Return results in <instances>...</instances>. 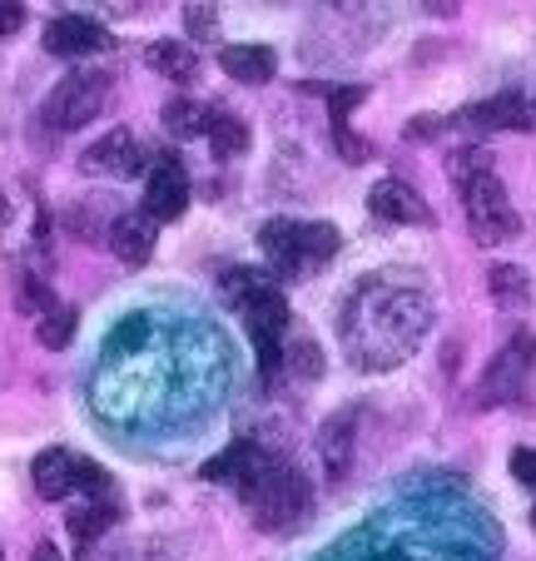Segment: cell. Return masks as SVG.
Returning <instances> with one entry per match:
<instances>
[{
	"instance_id": "1",
	"label": "cell",
	"mask_w": 536,
	"mask_h": 561,
	"mask_svg": "<svg viewBox=\"0 0 536 561\" xmlns=\"http://www.w3.org/2000/svg\"><path fill=\"white\" fill-rule=\"evenodd\" d=\"M432 323V298L418 274L402 268H383V274L363 278L347 294L343 318H338V339L343 353L368 373H388L418 353Z\"/></svg>"
},
{
	"instance_id": "2",
	"label": "cell",
	"mask_w": 536,
	"mask_h": 561,
	"mask_svg": "<svg viewBox=\"0 0 536 561\" xmlns=\"http://www.w3.org/2000/svg\"><path fill=\"white\" fill-rule=\"evenodd\" d=\"M224 298L239 308L243 329H249L253 348H259L263 378H274L284 363V339H288V298L278 288V278L259 274V268H233L224 274Z\"/></svg>"
},
{
	"instance_id": "3",
	"label": "cell",
	"mask_w": 536,
	"mask_h": 561,
	"mask_svg": "<svg viewBox=\"0 0 536 561\" xmlns=\"http://www.w3.org/2000/svg\"><path fill=\"white\" fill-rule=\"evenodd\" d=\"M239 497L253 507L263 531H294L298 522L308 517V507H313V492H308L304 472L274 462V457H263V462L253 467V477L239 488Z\"/></svg>"
},
{
	"instance_id": "4",
	"label": "cell",
	"mask_w": 536,
	"mask_h": 561,
	"mask_svg": "<svg viewBox=\"0 0 536 561\" xmlns=\"http://www.w3.org/2000/svg\"><path fill=\"white\" fill-rule=\"evenodd\" d=\"M338 244L343 239H338L333 224H304V219H274V224H263V233H259V249L269 254V264L288 278L333 264Z\"/></svg>"
},
{
	"instance_id": "5",
	"label": "cell",
	"mask_w": 536,
	"mask_h": 561,
	"mask_svg": "<svg viewBox=\"0 0 536 561\" xmlns=\"http://www.w3.org/2000/svg\"><path fill=\"white\" fill-rule=\"evenodd\" d=\"M463 204H467V224H472V239L477 244H506L516 229H522V219H516L512 209V194H506V184L497 180L492 164H482L477 174H467L463 184Z\"/></svg>"
},
{
	"instance_id": "6",
	"label": "cell",
	"mask_w": 536,
	"mask_h": 561,
	"mask_svg": "<svg viewBox=\"0 0 536 561\" xmlns=\"http://www.w3.org/2000/svg\"><path fill=\"white\" fill-rule=\"evenodd\" d=\"M105 105H110V75L105 70H70L60 85L50 90V100H45V119H50V129L70 135V129H84L95 115H105Z\"/></svg>"
},
{
	"instance_id": "7",
	"label": "cell",
	"mask_w": 536,
	"mask_h": 561,
	"mask_svg": "<svg viewBox=\"0 0 536 561\" xmlns=\"http://www.w3.org/2000/svg\"><path fill=\"white\" fill-rule=\"evenodd\" d=\"M184 209H190V170L179 154H159L145 184V214L155 224H174Z\"/></svg>"
},
{
	"instance_id": "8",
	"label": "cell",
	"mask_w": 536,
	"mask_h": 561,
	"mask_svg": "<svg viewBox=\"0 0 536 561\" xmlns=\"http://www.w3.org/2000/svg\"><path fill=\"white\" fill-rule=\"evenodd\" d=\"M532 358H536V343L526 339V333H516V339L492 358V368H487V378H482L487 403H512V398H522L526 373H532Z\"/></svg>"
},
{
	"instance_id": "9",
	"label": "cell",
	"mask_w": 536,
	"mask_h": 561,
	"mask_svg": "<svg viewBox=\"0 0 536 561\" xmlns=\"http://www.w3.org/2000/svg\"><path fill=\"white\" fill-rule=\"evenodd\" d=\"M80 170L84 174H115V180H129V174L145 170V149H139V139L129 135V129H110V135H100L95 145L80 154Z\"/></svg>"
},
{
	"instance_id": "10",
	"label": "cell",
	"mask_w": 536,
	"mask_h": 561,
	"mask_svg": "<svg viewBox=\"0 0 536 561\" xmlns=\"http://www.w3.org/2000/svg\"><path fill=\"white\" fill-rule=\"evenodd\" d=\"M45 50L65 55V60H80V55L110 50V35H105V25L90 21V15H55V21L45 25Z\"/></svg>"
},
{
	"instance_id": "11",
	"label": "cell",
	"mask_w": 536,
	"mask_h": 561,
	"mask_svg": "<svg viewBox=\"0 0 536 561\" xmlns=\"http://www.w3.org/2000/svg\"><path fill=\"white\" fill-rule=\"evenodd\" d=\"M373 219L383 224H432V209L408 180H378L368 194Z\"/></svg>"
},
{
	"instance_id": "12",
	"label": "cell",
	"mask_w": 536,
	"mask_h": 561,
	"mask_svg": "<svg viewBox=\"0 0 536 561\" xmlns=\"http://www.w3.org/2000/svg\"><path fill=\"white\" fill-rule=\"evenodd\" d=\"M155 239H159V224L149 219L145 209H129V214H119V219L110 224V249H115V259L119 264H129V268L149 264Z\"/></svg>"
},
{
	"instance_id": "13",
	"label": "cell",
	"mask_w": 536,
	"mask_h": 561,
	"mask_svg": "<svg viewBox=\"0 0 536 561\" xmlns=\"http://www.w3.org/2000/svg\"><path fill=\"white\" fill-rule=\"evenodd\" d=\"M353 443H357V413L353 408H338L333 417L318 433V457H323L328 482H343L347 467H353Z\"/></svg>"
},
{
	"instance_id": "14",
	"label": "cell",
	"mask_w": 536,
	"mask_h": 561,
	"mask_svg": "<svg viewBox=\"0 0 536 561\" xmlns=\"http://www.w3.org/2000/svg\"><path fill=\"white\" fill-rule=\"evenodd\" d=\"M31 477L45 502H65L70 492H80V457L65 453V447H50L31 462Z\"/></svg>"
},
{
	"instance_id": "15",
	"label": "cell",
	"mask_w": 536,
	"mask_h": 561,
	"mask_svg": "<svg viewBox=\"0 0 536 561\" xmlns=\"http://www.w3.org/2000/svg\"><path fill=\"white\" fill-rule=\"evenodd\" d=\"M467 119L482 125V129H532L536 125V105L522 95V90H502V95L482 100Z\"/></svg>"
},
{
	"instance_id": "16",
	"label": "cell",
	"mask_w": 536,
	"mask_h": 561,
	"mask_svg": "<svg viewBox=\"0 0 536 561\" xmlns=\"http://www.w3.org/2000/svg\"><path fill=\"white\" fill-rule=\"evenodd\" d=\"M219 65L229 80H239V85H263V80H274V70H278L269 45H224Z\"/></svg>"
},
{
	"instance_id": "17",
	"label": "cell",
	"mask_w": 536,
	"mask_h": 561,
	"mask_svg": "<svg viewBox=\"0 0 536 561\" xmlns=\"http://www.w3.org/2000/svg\"><path fill=\"white\" fill-rule=\"evenodd\" d=\"M145 60H149V70H159L174 85H190L194 75H199V50H190L184 41H155L145 50Z\"/></svg>"
},
{
	"instance_id": "18",
	"label": "cell",
	"mask_w": 536,
	"mask_h": 561,
	"mask_svg": "<svg viewBox=\"0 0 536 561\" xmlns=\"http://www.w3.org/2000/svg\"><path fill=\"white\" fill-rule=\"evenodd\" d=\"M318 561H418V557L392 537H368V531H357V537H347L338 551H323Z\"/></svg>"
},
{
	"instance_id": "19",
	"label": "cell",
	"mask_w": 536,
	"mask_h": 561,
	"mask_svg": "<svg viewBox=\"0 0 536 561\" xmlns=\"http://www.w3.org/2000/svg\"><path fill=\"white\" fill-rule=\"evenodd\" d=\"M115 517H119V507H115V497H84L80 507H70V522L65 527L75 531V541H100L110 527H115Z\"/></svg>"
},
{
	"instance_id": "20",
	"label": "cell",
	"mask_w": 536,
	"mask_h": 561,
	"mask_svg": "<svg viewBox=\"0 0 536 561\" xmlns=\"http://www.w3.org/2000/svg\"><path fill=\"white\" fill-rule=\"evenodd\" d=\"M259 462H263V453L253 443H233L229 453H219L214 462H204V477H209V482H233V488H243Z\"/></svg>"
},
{
	"instance_id": "21",
	"label": "cell",
	"mask_w": 536,
	"mask_h": 561,
	"mask_svg": "<svg viewBox=\"0 0 536 561\" xmlns=\"http://www.w3.org/2000/svg\"><path fill=\"white\" fill-rule=\"evenodd\" d=\"M487 288H492L497 308H506V313H516V308L532 304V278H526V268H516V264H492Z\"/></svg>"
},
{
	"instance_id": "22",
	"label": "cell",
	"mask_w": 536,
	"mask_h": 561,
	"mask_svg": "<svg viewBox=\"0 0 536 561\" xmlns=\"http://www.w3.org/2000/svg\"><path fill=\"white\" fill-rule=\"evenodd\" d=\"M209 110L194 105V100H169L164 105V129H174L179 139H194V135H209Z\"/></svg>"
},
{
	"instance_id": "23",
	"label": "cell",
	"mask_w": 536,
	"mask_h": 561,
	"mask_svg": "<svg viewBox=\"0 0 536 561\" xmlns=\"http://www.w3.org/2000/svg\"><path fill=\"white\" fill-rule=\"evenodd\" d=\"M209 145L219 159H233L249 149V125H243L239 115H214L209 119Z\"/></svg>"
},
{
	"instance_id": "24",
	"label": "cell",
	"mask_w": 536,
	"mask_h": 561,
	"mask_svg": "<svg viewBox=\"0 0 536 561\" xmlns=\"http://www.w3.org/2000/svg\"><path fill=\"white\" fill-rule=\"evenodd\" d=\"M75 323H80V313H75L70 304L45 308V313H41V329H35V339H41V348H65V343L75 339Z\"/></svg>"
},
{
	"instance_id": "25",
	"label": "cell",
	"mask_w": 536,
	"mask_h": 561,
	"mask_svg": "<svg viewBox=\"0 0 536 561\" xmlns=\"http://www.w3.org/2000/svg\"><path fill=\"white\" fill-rule=\"evenodd\" d=\"M184 25H190L194 41H219V5H214V0H190Z\"/></svg>"
},
{
	"instance_id": "26",
	"label": "cell",
	"mask_w": 536,
	"mask_h": 561,
	"mask_svg": "<svg viewBox=\"0 0 536 561\" xmlns=\"http://www.w3.org/2000/svg\"><path fill=\"white\" fill-rule=\"evenodd\" d=\"M288 368L298 373L304 382H313L318 373H323V353H318V343H308V339H298L294 348H288Z\"/></svg>"
},
{
	"instance_id": "27",
	"label": "cell",
	"mask_w": 536,
	"mask_h": 561,
	"mask_svg": "<svg viewBox=\"0 0 536 561\" xmlns=\"http://www.w3.org/2000/svg\"><path fill=\"white\" fill-rule=\"evenodd\" d=\"M363 100H368V90H363V85L328 90V110H333V119H347V115H353V105H363Z\"/></svg>"
},
{
	"instance_id": "28",
	"label": "cell",
	"mask_w": 536,
	"mask_h": 561,
	"mask_svg": "<svg viewBox=\"0 0 536 561\" xmlns=\"http://www.w3.org/2000/svg\"><path fill=\"white\" fill-rule=\"evenodd\" d=\"M333 139H338V154L343 159H368V145H363V139L353 135V125H347V119H333Z\"/></svg>"
},
{
	"instance_id": "29",
	"label": "cell",
	"mask_w": 536,
	"mask_h": 561,
	"mask_svg": "<svg viewBox=\"0 0 536 561\" xmlns=\"http://www.w3.org/2000/svg\"><path fill=\"white\" fill-rule=\"evenodd\" d=\"M506 467H512V477L522 482V488H536V447H516Z\"/></svg>"
},
{
	"instance_id": "30",
	"label": "cell",
	"mask_w": 536,
	"mask_h": 561,
	"mask_svg": "<svg viewBox=\"0 0 536 561\" xmlns=\"http://www.w3.org/2000/svg\"><path fill=\"white\" fill-rule=\"evenodd\" d=\"M25 25V5L21 0H0V41H5V35H15Z\"/></svg>"
},
{
	"instance_id": "31",
	"label": "cell",
	"mask_w": 536,
	"mask_h": 561,
	"mask_svg": "<svg viewBox=\"0 0 536 561\" xmlns=\"http://www.w3.org/2000/svg\"><path fill=\"white\" fill-rule=\"evenodd\" d=\"M422 5H427V15H457L467 0H422Z\"/></svg>"
},
{
	"instance_id": "32",
	"label": "cell",
	"mask_w": 536,
	"mask_h": 561,
	"mask_svg": "<svg viewBox=\"0 0 536 561\" xmlns=\"http://www.w3.org/2000/svg\"><path fill=\"white\" fill-rule=\"evenodd\" d=\"M31 561H60V551L50 547V541H41V547H35V557Z\"/></svg>"
},
{
	"instance_id": "33",
	"label": "cell",
	"mask_w": 536,
	"mask_h": 561,
	"mask_svg": "<svg viewBox=\"0 0 536 561\" xmlns=\"http://www.w3.org/2000/svg\"><path fill=\"white\" fill-rule=\"evenodd\" d=\"M0 224H5V199H0Z\"/></svg>"
},
{
	"instance_id": "34",
	"label": "cell",
	"mask_w": 536,
	"mask_h": 561,
	"mask_svg": "<svg viewBox=\"0 0 536 561\" xmlns=\"http://www.w3.org/2000/svg\"><path fill=\"white\" fill-rule=\"evenodd\" d=\"M532 522H536V502H532Z\"/></svg>"
}]
</instances>
